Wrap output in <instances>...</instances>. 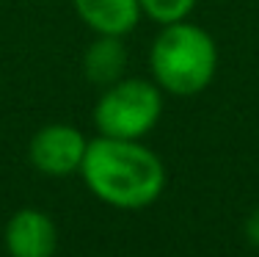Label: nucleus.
Wrapping results in <instances>:
<instances>
[{
  "label": "nucleus",
  "instance_id": "obj_8",
  "mask_svg": "<svg viewBox=\"0 0 259 257\" xmlns=\"http://www.w3.org/2000/svg\"><path fill=\"white\" fill-rule=\"evenodd\" d=\"M144 17H149L157 25H171V22L188 20V14L196 9L199 0H138Z\"/></svg>",
  "mask_w": 259,
  "mask_h": 257
},
{
  "label": "nucleus",
  "instance_id": "obj_6",
  "mask_svg": "<svg viewBox=\"0 0 259 257\" xmlns=\"http://www.w3.org/2000/svg\"><path fill=\"white\" fill-rule=\"evenodd\" d=\"M75 14L97 36H127L144 17L138 0H72Z\"/></svg>",
  "mask_w": 259,
  "mask_h": 257
},
{
  "label": "nucleus",
  "instance_id": "obj_3",
  "mask_svg": "<svg viewBox=\"0 0 259 257\" xmlns=\"http://www.w3.org/2000/svg\"><path fill=\"white\" fill-rule=\"evenodd\" d=\"M163 116V89L146 78H121L102 89L94 105V125L100 136L144 138Z\"/></svg>",
  "mask_w": 259,
  "mask_h": 257
},
{
  "label": "nucleus",
  "instance_id": "obj_1",
  "mask_svg": "<svg viewBox=\"0 0 259 257\" xmlns=\"http://www.w3.org/2000/svg\"><path fill=\"white\" fill-rule=\"evenodd\" d=\"M80 177L100 202L116 210H144L165 188V163L141 138L97 136L85 146Z\"/></svg>",
  "mask_w": 259,
  "mask_h": 257
},
{
  "label": "nucleus",
  "instance_id": "obj_9",
  "mask_svg": "<svg viewBox=\"0 0 259 257\" xmlns=\"http://www.w3.org/2000/svg\"><path fill=\"white\" fill-rule=\"evenodd\" d=\"M243 232H245V238H248L251 246L259 249V207L248 213V218H245V224H243Z\"/></svg>",
  "mask_w": 259,
  "mask_h": 257
},
{
  "label": "nucleus",
  "instance_id": "obj_5",
  "mask_svg": "<svg viewBox=\"0 0 259 257\" xmlns=\"http://www.w3.org/2000/svg\"><path fill=\"white\" fill-rule=\"evenodd\" d=\"M9 257H53L58 249V227L39 207H20L3 227Z\"/></svg>",
  "mask_w": 259,
  "mask_h": 257
},
{
  "label": "nucleus",
  "instance_id": "obj_7",
  "mask_svg": "<svg viewBox=\"0 0 259 257\" xmlns=\"http://www.w3.org/2000/svg\"><path fill=\"white\" fill-rule=\"evenodd\" d=\"M130 64V53L124 45V36H97L83 53V75L89 83L105 86L124 78Z\"/></svg>",
  "mask_w": 259,
  "mask_h": 257
},
{
  "label": "nucleus",
  "instance_id": "obj_4",
  "mask_svg": "<svg viewBox=\"0 0 259 257\" xmlns=\"http://www.w3.org/2000/svg\"><path fill=\"white\" fill-rule=\"evenodd\" d=\"M89 138L75 125L53 122L45 125L30 136L28 144V161L36 171L47 177H69L80 171Z\"/></svg>",
  "mask_w": 259,
  "mask_h": 257
},
{
  "label": "nucleus",
  "instance_id": "obj_2",
  "mask_svg": "<svg viewBox=\"0 0 259 257\" xmlns=\"http://www.w3.org/2000/svg\"><path fill=\"white\" fill-rule=\"evenodd\" d=\"M149 72L163 94L196 97L218 72V45L196 22L180 20L160 25L149 47Z\"/></svg>",
  "mask_w": 259,
  "mask_h": 257
}]
</instances>
